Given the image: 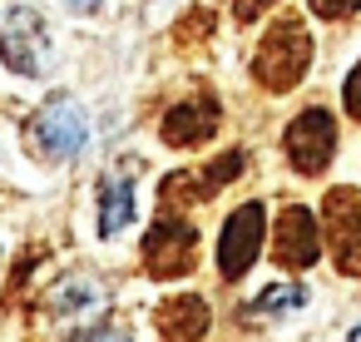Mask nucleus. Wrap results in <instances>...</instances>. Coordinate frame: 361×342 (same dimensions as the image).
<instances>
[{
    "label": "nucleus",
    "mask_w": 361,
    "mask_h": 342,
    "mask_svg": "<svg viewBox=\"0 0 361 342\" xmlns=\"http://www.w3.org/2000/svg\"><path fill=\"white\" fill-rule=\"evenodd\" d=\"M312 65V35L297 16H282L272 20V30L262 35L257 55H252V80L267 90V95H287L292 85H302Z\"/></svg>",
    "instance_id": "nucleus-1"
},
{
    "label": "nucleus",
    "mask_w": 361,
    "mask_h": 342,
    "mask_svg": "<svg viewBox=\"0 0 361 342\" xmlns=\"http://www.w3.org/2000/svg\"><path fill=\"white\" fill-rule=\"evenodd\" d=\"M25 139H30V149H35L40 159L65 164V159H75V154L85 149L90 119H85V110H80L75 95H55V100H45V105L35 110V119L25 124Z\"/></svg>",
    "instance_id": "nucleus-2"
},
{
    "label": "nucleus",
    "mask_w": 361,
    "mask_h": 342,
    "mask_svg": "<svg viewBox=\"0 0 361 342\" xmlns=\"http://www.w3.org/2000/svg\"><path fill=\"white\" fill-rule=\"evenodd\" d=\"M193 258H198V228L164 208L154 218V228L144 233V273L149 278H183V273H193Z\"/></svg>",
    "instance_id": "nucleus-3"
},
{
    "label": "nucleus",
    "mask_w": 361,
    "mask_h": 342,
    "mask_svg": "<svg viewBox=\"0 0 361 342\" xmlns=\"http://www.w3.org/2000/svg\"><path fill=\"white\" fill-rule=\"evenodd\" d=\"M0 60H6L16 75L40 80L50 70V35L35 6H16L6 16V30H0Z\"/></svg>",
    "instance_id": "nucleus-4"
},
{
    "label": "nucleus",
    "mask_w": 361,
    "mask_h": 342,
    "mask_svg": "<svg viewBox=\"0 0 361 342\" xmlns=\"http://www.w3.org/2000/svg\"><path fill=\"white\" fill-rule=\"evenodd\" d=\"M282 149H287V164H292L297 174H322V169L331 164V154H336V119H331L322 105L302 110V114L287 124Z\"/></svg>",
    "instance_id": "nucleus-5"
},
{
    "label": "nucleus",
    "mask_w": 361,
    "mask_h": 342,
    "mask_svg": "<svg viewBox=\"0 0 361 342\" xmlns=\"http://www.w3.org/2000/svg\"><path fill=\"white\" fill-rule=\"evenodd\" d=\"M262 233H267V213H262V204H243V208L228 213V223H223V233H218V273H223L228 283L243 278V273L257 263V253H262Z\"/></svg>",
    "instance_id": "nucleus-6"
},
{
    "label": "nucleus",
    "mask_w": 361,
    "mask_h": 342,
    "mask_svg": "<svg viewBox=\"0 0 361 342\" xmlns=\"http://www.w3.org/2000/svg\"><path fill=\"white\" fill-rule=\"evenodd\" d=\"M326 248L341 273H361V189L326 194Z\"/></svg>",
    "instance_id": "nucleus-7"
},
{
    "label": "nucleus",
    "mask_w": 361,
    "mask_h": 342,
    "mask_svg": "<svg viewBox=\"0 0 361 342\" xmlns=\"http://www.w3.org/2000/svg\"><path fill=\"white\" fill-rule=\"evenodd\" d=\"M272 258L277 268H312L322 258V228L312 218V208L287 204L277 218V238H272Z\"/></svg>",
    "instance_id": "nucleus-8"
},
{
    "label": "nucleus",
    "mask_w": 361,
    "mask_h": 342,
    "mask_svg": "<svg viewBox=\"0 0 361 342\" xmlns=\"http://www.w3.org/2000/svg\"><path fill=\"white\" fill-rule=\"evenodd\" d=\"M243 164H247V154L243 149H228L218 164H208V169H183V174H173V179H164V208H173V204H203V199H213L223 184H233L238 174H243Z\"/></svg>",
    "instance_id": "nucleus-9"
},
{
    "label": "nucleus",
    "mask_w": 361,
    "mask_h": 342,
    "mask_svg": "<svg viewBox=\"0 0 361 342\" xmlns=\"http://www.w3.org/2000/svg\"><path fill=\"white\" fill-rule=\"evenodd\" d=\"M218 100L208 95V100H188V105H178V110H169L164 114V124H159V134H164V144H173V149H193V144H203L213 129H218Z\"/></svg>",
    "instance_id": "nucleus-10"
},
{
    "label": "nucleus",
    "mask_w": 361,
    "mask_h": 342,
    "mask_svg": "<svg viewBox=\"0 0 361 342\" xmlns=\"http://www.w3.org/2000/svg\"><path fill=\"white\" fill-rule=\"evenodd\" d=\"M154 322H159V337H164V342H203L213 312H208L203 297H173V302L159 307Z\"/></svg>",
    "instance_id": "nucleus-11"
},
{
    "label": "nucleus",
    "mask_w": 361,
    "mask_h": 342,
    "mask_svg": "<svg viewBox=\"0 0 361 342\" xmlns=\"http://www.w3.org/2000/svg\"><path fill=\"white\" fill-rule=\"evenodd\" d=\"M129 218H134V179L129 169H114L99 184V238H119Z\"/></svg>",
    "instance_id": "nucleus-12"
},
{
    "label": "nucleus",
    "mask_w": 361,
    "mask_h": 342,
    "mask_svg": "<svg viewBox=\"0 0 361 342\" xmlns=\"http://www.w3.org/2000/svg\"><path fill=\"white\" fill-rule=\"evenodd\" d=\"M50 307L65 312V317L94 312V307H104V288H99L90 273H70V278H60V283L50 288Z\"/></svg>",
    "instance_id": "nucleus-13"
},
{
    "label": "nucleus",
    "mask_w": 361,
    "mask_h": 342,
    "mask_svg": "<svg viewBox=\"0 0 361 342\" xmlns=\"http://www.w3.org/2000/svg\"><path fill=\"white\" fill-rule=\"evenodd\" d=\"M307 302V288L302 283H272L267 293H257L252 302V317H272V312H297Z\"/></svg>",
    "instance_id": "nucleus-14"
},
{
    "label": "nucleus",
    "mask_w": 361,
    "mask_h": 342,
    "mask_svg": "<svg viewBox=\"0 0 361 342\" xmlns=\"http://www.w3.org/2000/svg\"><path fill=\"white\" fill-rule=\"evenodd\" d=\"M307 6H312V16H322V20H346V16L361 11V0H307Z\"/></svg>",
    "instance_id": "nucleus-15"
},
{
    "label": "nucleus",
    "mask_w": 361,
    "mask_h": 342,
    "mask_svg": "<svg viewBox=\"0 0 361 342\" xmlns=\"http://www.w3.org/2000/svg\"><path fill=\"white\" fill-rule=\"evenodd\" d=\"M341 105H346L351 119H361V60H356V70H351L346 85H341Z\"/></svg>",
    "instance_id": "nucleus-16"
},
{
    "label": "nucleus",
    "mask_w": 361,
    "mask_h": 342,
    "mask_svg": "<svg viewBox=\"0 0 361 342\" xmlns=\"http://www.w3.org/2000/svg\"><path fill=\"white\" fill-rule=\"evenodd\" d=\"M80 342H134V337H129V332H124L119 322H104V327H90V332H85Z\"/></svg>",
    "instance_id": "nucleus-17"
},
{
    "label": "nucleus",
    "mask_w": 361,
    "mask_h": 342,
    "mask_svg": "<svg viewBox=\"0 0 361 342\" xmlns=\"http://www.w3.org/2000/svg\"><path fill=\"white\" fill-rule=\"evenodd\" d=\"M267 6H277V0H238V6H233V16H238V20L247 25V20H257V16H262Z\"/></svg>",
    "instance_id": "nucleus-18"
},
{
    "label": "nucleus",
    "mask_w": 361,
    "mask_h": 342,
    "mask_svg": "<svg viewBox=\"0 0 361 342\" xmlns=\"http://www.w3.org/2000/svg\"><path fill=\"white\" fill-rule=\"evenodd\" d=\"M70 6H75V11H99L104 0H70Z\"/></svg>",
    "instance_id": "nucleus-19"
},
{
    "label": "nucleus",
    "mask_w": 361,
    "mask_h": 342,
    "mask_svg": "<svg viewBox=\"0 0 361 342\" xmlns=\"http://www.w3.org/2000/svg\"><path fill=\"white\" fill-rule=\"evenodd\" d=\"M351 342H361V327H351Z\"/></svg>",
    "instance_id": "nucleus-20"
}]
</instances>
